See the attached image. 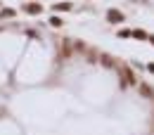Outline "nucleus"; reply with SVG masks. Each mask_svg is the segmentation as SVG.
<instances>
[{
    "label": "nucleus",
    "mask_w": 154,
    "mask_h": 135,
    "mask_svg": "<svg viewBox=\"0 0 154 135\" xmlns=\"http://www.w3.org/2000/svg\"><path fill=\"white\" fill-rule=\"evenodd\" d=\"M109 19H112V21H121V19H123V17H121V14H119V12H109Z\"/></svg>",
    "instance_id": "1"
}]
</instances>
